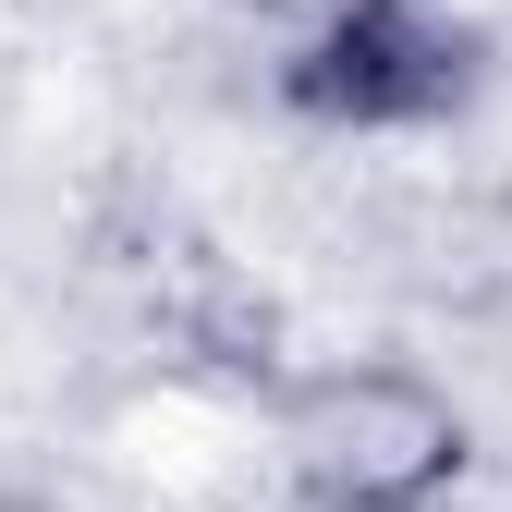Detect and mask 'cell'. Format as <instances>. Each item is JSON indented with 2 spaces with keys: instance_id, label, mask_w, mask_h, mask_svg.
<instances>
[{
  "instance_id": "6da1fadb",
  "label": "cell",
  "mask_w": 512,
  "mask_h": 512,
  "mask_svg": "<svg viewBox=\"0 0 512 512\" xmlns=\"http://www.w3.org/2000/svg\"><path fill=\"white\" fill-rule=\"evenodd\" d=\"M269 452L293 512H452L476 476V427L427 366L342 354L269 391Z\"/></svg>"
},
{
  "instance_id": "7a4b0ae2",
  "label": "cell",
  "mask_w": 512,
  "mask_h": 512,
  "mask_svg": "<svg viewBox=\"0 0 512 512\" xmlns=\"http://www.w3.org/2000/svg\"><path fill=\"white\" fill-rule=\"evenodd\" d=\"M269 86L317 135H427L488 86V37L464 0H317L281 37Z\"/></svg>"
}]
</instances>
